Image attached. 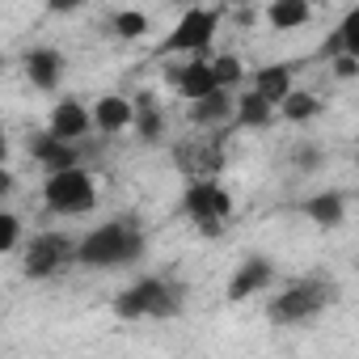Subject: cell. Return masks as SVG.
I'll return each instance as SVG.
<instances>
[{"instance_id":"1","label":"cell","mask_w":359,"mask_h":359,"mask_svg":"<svg viewBox=\"0 0 359 359\" xmlns=\"http://www.w3.org/2000/svg\"><path fill=\"white\" fill-rule=\"evenodd\" d=\"M144 254H148V233L135 212L110 216L106 224L89 229L76 241V266H89V271H123V266H135Z\"/></svg>"},{"instance_id":"2","label":"cell","mask_w":359,"mask_h":359,"mask_svg":"<svg viewBox=\"0 0 359 359\" xmlns=\"http://www.w3.org/2000/svg\"><path fill=\"white\" fill-rule=\"evenodd\" d=\"M110 309L118 321H169L187 309V287L165 275H144L131 287H123Z\"/></svg>"},{"instance_id":"3","label":"cell","mask_w":359,"mask_h":359,"mask_svg":"<svg viewBox=\"0 0 359 359\" xmlns=\"http://www.w3.org/2000/svg\"><path fill=\"white\" fill-rule=\"evenodd\" d=\"M334 300H338V283L330 275H304L266 300V321L271 325H304V321H317Z\"/></svg>"},{"instance_id":"4","label":"cell","mask_w":359,"mask_h":359,"mask_svg":"<svg viewBox=\"0 0 359 359\" xmlns=\"http://www.w3.org/2000/svg\"><path fill=\"white\" fill-rule=\"evenodd\" d=\"M182 212L191 216V224H199L203 237H216V233H224V224L233 220V195L224 191V182H220L216 173L187 177Z\"/></svg>"},{"instance_id":"5","label":"cell","mask_w":359,"mask_h":359,"mask_svg":"<svg viewBox=\"0 0 359 359\" xmlns=\"http://www.w3.org/2000/svg\"><path fill=\"white\" fill-rule=\"evenodd\" d=\"M43 208L55 216H89L97 208V182L85 165H68L43 177Z\"/></svg>"},{"instance_id":"6","label":"cell","mask_w":359,"mask_h":359,"mask_svg":"<svg viewBox=\"0 0 359 359\" xmlns=\"http://www.w3.org/2000/svg\"><path fill=\"white\" fill-rule=\"evenodd\" d=\"M220 9H203V5H191L182 9V18L173 22V30L161 39V55H208L212 43H216V30H220Z\"/></svg>"},{"instance_id":"7","label":"cell","mask_w":359,"mask_h":359,"mask_svg":"<svg viewBox=\"0 0 359 359\" xmlns=\"http://www.w3.org/2000/svg\"><path fill=\"white\" fill-rule=\"evenodd\" d=\"M68 266H76V241L68 233H55V229H43L26 241L22 250V271L26 279H60Z\"/></svg>"},{"instance_id":"8","label":"cell","mask_w":359,"mask_h":359,"mask_svg":"<svg viewBox=\"0 0 359 359\" xmlns=\"http://www.w3.org/2000/svg\"><path fill=\"white\" fill-rule=\"evenodd\" d=\"M165 85H169L177 97H187V102H195V97H203V93L220 89V85H216V76H212L208 55H182L177 64H169V68H165Z\"/></svg>"},{"instance_id":"9","label":"cell","mask_w":359,"mask_h":359,"mask_svg":"<svg viewBox=\"0 0 359 359\" xmlns=\"http://www.w3.org/2000/svg\"><path fill=\"white\" fill-rule=\"evenodd\" d=\"M26 156H30L43 173H55V169H68V165H81V161H85L81 144H68V140L51 135L47 127L26 135Z\"/></svg>"},{"instance_id":"10","label":"cell","mask_w":359,"mask_h":359,"mask_svg":"<svg viewBox=\"0 0 359 359\" xmlns=\"http://www.w3.org/2000/svg\"><path fill=\"white\" fill-rule=\"evenodd\" d=\"M271 283H275V258H271V254H245V258L237 262L233 279H229V300L241 304V300L266 292Z\"/></svg>"},{"instance_id":"11","label":"cell","mask_w":359,"mask_h":359,"mask_svg":"<svg viewBox=\"0 0 359 359\" xmlns=\"http://www.w3.org/2000/svg\"><path fill=\"white\" fill-rule=\"evenodd\" d=\"M22 72H26V81H30L34 89L55 93V89L64 85L68 60H64V51H60V47H30V51L22 55Z\"/></svg>"},{"instance_id":"12","label":"cell","mask_w":359,"mask_h":359,"mask_svg":"<svg viewBox=\"0 0 359 359\" xmlns=\"http://www.w3.org/2000/svg\"><path fill=\"white\" fill-rule=\"evenodd\" d=\"M47 131H51V135H60V140H68V144L89 140V131H93L89 106H85V102H76V97H60V102L51 106V114H47Z\"/></svg>"},{"instance_id":"13","label":"cell","mask_w":359,"mask_h":359,"mask_svg":"<svg viewBox=\"0 0 359 359\" xmlns=\"http://www.w3.org/2000/svg\"><path fill=\"white\" fill-rule=\"evenodd\" d=\"M131 131H135L140 144H161V140H165L169 118H165V106L156 102V93L140 89V93L131 97Z\"/></svg>"},{"instance_id":"14","label":"cell","mask_w":359,"mask_h":359,"mask_svg":"<svg viewBox=\"0 0 359 359\" xmlns=\"http://www.w3.org/2000/svg\"><path fill=\"white\" fill-rule=\"evenodd\" d=\"M296 212L309 220V224H317V229H342L346 224V191H313V195H304L300 203H296Z\"/></svg>"},{"instance_id":"15","label":"cell","mask_w":359,"mask_h":359,"mask_svg":"<svg viewBox=\"0 0 359 359\" xmlns=\"http://www.w3.org/2000/svg\"><path fill=\"white\" fill-rule=\"evenodd\" d=\"M89 118H93V131H97L102 140H114V135L131 131V97H123V93H102V97L93 102Z\"/></svg>"},{"instance_id":"16","label":"cell","mask_w":359,"mask_h":359,"mask_svg":"<svg viewBox=\"0 0 359 359\" xmlns=\"http://www.w3.org/2000/svg\"><path fill=\"white\" fill-rule=\"evenodd\" d=\"M275 106L258 93V89H241V93H233V127H241V131H266V127H275Z\"/></svg>"},{"instance_id":"17","label":"cell","mask_w":359,"mask_h":359,"mask_svg":"<svg viewBox=\"0 0 359 359\" xmlns=\"http://www.w3.org/2000/svg\"><path fill=\"white\" fill-rule=\"evenodd\" d=\"M292 85H296V72H292V64H262L254 76H250V89H258L271 106H279L287 93H292Z\"/></svg>"},{"instance_id":"18","label":"cell","mask_w":359,"mask_h":359,"mask_svg":"<svg viewBox=\"0 0 359 359\" xmlns=\"http://www.w3.org/2000/svg\"><path fill=\"white\" fill-rule=\"evenodd\" d=\"M233 93L237 89H212V93L195 97L191 102V123L195 127H220V123H229L233 118Z\"/></svg>"},{"instance_id":"19","label":"cell","mask_w":359,"mask_h":359,"mask_svg":"<svg viewBox=\"0 0 359 359\" xmlns=\"http://www.w3.org/2000/svg\"><path fill=\"white\" fill-rule=\"evenodd\" d=\"M262 18H266V26L279 30V34L300 30V26L313 22V0H271V5L262 9Z\"/></svg>"},{"instance_id":"20","label":"cell","mask_w":359,"mask_h":359,"mask_svg":"<svg viewBox=\"0 0 359 359\" xmlns=\"http://www.w3.org/2000/svg\"><path fill=\"white\" fill-rule=\"evenodd\" d=\"M275 114L287 118V123H313V118L321 114V97L309 93V89H296V85H292V93L275 106Z\"/></svg>"},{"instance_id":"21","label":"cell","mask_w":359,"mask_h":359,"mask_svg":"<svg viewBox=\"0 0 359 359\" xmlns=\"http://www.w3.org/2000/svg\"><path fill=\"white\" fill-rule=\"evenodd\" d=\"M283 156H287V169H292V173H321V169H325V161H330V152H325L321 144H313V140L292 144Z\"/></svg>"},{"instance_id":"22","label":"cell","mask_w":359,"mask_h":359,"mask_svg":"<svg viewBox=\"0 0 359 359\" xmlns=\"http://www.w3.org/2000/svg\"><path fill=\"white\" fill-rule=\"evenodd\" d=\"M208 64H212V76H216V85L220 89H241V81H245V64L237 60V55H208Z\"/></svg>"},{"instance_id":"23","label":"cell","mask_w":359,"mask_h":359,"mask_svg":"<svg viewBox=\"0 0 359 359\" xmlns=\"http://www.w3.org/2000/svg\"><path fill=\"white\" fill-rule=\"evenodd\" d=\"M110 30H114L123 43H135V39L148 34V13H140V9H118V13L110 18Z\"/></svg>"},{"instance_id":"24","label":"cell","mask_w":359,"mask_h":359,"mask_svg":"<svg viewBox=\"0 0 359 359\" xmlns=\"http://www.w3.org/2000/svg\"><path fill=\"white\" fill-rule=\"evenodd\" d=\"M18 241H22V220H18L13 212H0V258L13 254Z\"/></svg>"},{"instance_id":"25","label":"cell","mask_w":359,"mask_h":359,"mask_svg":"<svg viewBox=\"0 0 359 359\" xmlns=\"http://www.w3.org/2000/svg\"><path fill=\"white\" fill-rule=\"evenodd\" d=\"M338 34H342V47L346 55H359V9H346L342 22H338Z\"/></svg>"},{"instance_id":"26","label":"cell","mask_w":359,"mask_h":359,"mask_svg":"<svg viewBox=\"0 0 359 359\" xmlns=\"http://www.w3.org/2000/svg\"><path fill=\"white\" fill-rule=\"evenodd\" d=\"M330 64H334V76L338 81H355L359 76V55H334Z\"/></svg>"},{"instance_id":"27","label":"cell","mask_w":359,"mask_h":359,"mask_svg":"<svg viewBox=\"0 0 359 359\" xmlns=\"http://www.w3.org/2000/svg\"><path fill=\"white\" fill-rule=\"evenodd\" d=\"M321 55H325V60H334V55H346V47H342V34H338V26H334V30H330V39L321 43Z\"/></svg>"},{"instance_id":"28","label":"cell","mask_w":359,"mask_h":359,"mask_svg":"<svg viewBox=\"0 0 359 359\" xmlns=\"http://www.w3.org/2000/svg\"><path fill=\"white\" fill-rule=\"evenodd\" d=\"M18 191V177H13V169L9 165H0V199H5V195H13Z\"/></svg>"},{"instance_id":"29","label":"cell","mask_w":359,"mask_h":359,"mask_svg":"<svg viewBox=\"0 0 359 359\" xmlns=\"http://www.w3.org/2000/svg\"><path fill=\"white\" fill-rule=\"evenodd\" d=\"M81 5H85V0H47V9H51V13H76Z\"/></svg>"},{"instance_id":"30","label":"cell","mask_w":359,"mask_h":359,"mask_svg":"<svg viewBox=\"0 0 359 359\" xmlns=\"http://www.w3.org/2000/svg\"><path fill=\"white\" fill-rule=\"evenodd\" d=\"M0 165H9V135H5V127H0Z\"/></svg>"},{"instance_id":"31","label":"cell","mask_w":359,"mask_h":359,"mask_svg":"<svg viewBox=\"0 0 359 359\" xmlns=\"http://www.w3.org/2000/svg\"><path fill=\"white\" fill-rule=\"evenodd\" d=\"M173 5H177V9H191V5H199V0H173Z\"/></svg>"}]
</instances>
